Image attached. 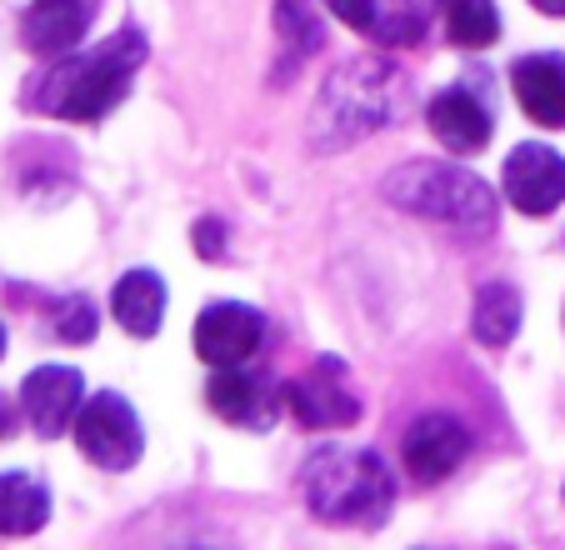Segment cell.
<instances>
[{"label": "cell", "mask_w": 565, "mask_h": 550, "mask_svg": "<svg viewBox=\"0 0 565 550\" xmlns=\"http://www.w3.org/2000/svg\"><path fill=\"white\" fill-rule=\"evenodd\" d=\"M426 126H430V136H436L446 150H456V156H470V150H480L486 140H491L495 116H491V106H486L476 91H466V85H450V91H440V96L430 101Z\"/></svg>", "instance_id": "7c38bea8"}, {"label": "cell", "mask_w": 565, "mask_h": 550, "mask_svg": "<svg viewBox=\"0 0 565 550\" xmlns=\"http://www.w3.org/2000/svg\"><path fill=\"white\" fill-rule=\"evenodd\" d=\"M406 470L420 486H436V480L456 476L460 461L470 455V431L456 415H420L406 431Z\"/></svg>", "instance_id": "8fae6325"}, {"label": "cell", "mask_w": 565, "mask_h": 550, "mask_svg": "<svg viewBox=\"0 0 565 550\" xmlns=\"http://www.w3.org/2000/svg\"><path fill=\"white\" fill-rule=\"evenodd\" d=\"M90 25V0H31L21 15V41L35 55H71Z\"/></svg>", "instance_id": "5bb4252c"}, {"label": "cell", "mask_w": 565, "mask_h": 550, "mask_svg": "<svg viewBox=\"0 0 565 550\" xmlns=\"http://www.w3.org/2000/svg\"><path fill=\"white\" fill-rule=\"evenodd\" d=\"M326 6H331V15L345 21L351 31H381V21H385L375 0H326Z\"/></svg>", "instance_id": "44dd1931"}, {"label": "cell", "mask_w": 565, "mask_h": 550, "mask_svg": "<svg viewBox=\"0 0 565 550\" xmlns=\"http://www.w3.org/2000/svg\"><path fill=\"white\" fill-rule=\"evenodd\" d=\"M0 356H6V326H0Z\"/></svg>", "instance_id": "cb8c5ba5"}, {"label": "cell", "mask_w": 565, "mask_h": 550, "mask_svg": "<svg viewBox=\"0 0 565 550\" xmlns=\"http://www.w3.org/2000/svg\"><path fill=\"white\" fill-rule=\"evenodd\" d=\"M166 300H171V290H166V281H160L156 271H126L116 281V290H110V316L120 320V330L136 340H150L160 326H166Z\"/></svg>", "instance_id": "9a60e30c"}, {"label": "cell", "mask_w": 565, "mask_h": 550, "mask_svg": "<svg viewBox=\"0 0 565 550\" xmlns=\"http://www.w3.org/2000/svg\"><path fill=\"white\" fill-rule=\"evenodd\" d=\"M51 520V490L31 470L0 476V536H35Z\"/></svg>", "instance_id": "2e32d148"}, {"label": "cell", "mask_w": 565, "mask_h": 550, "mask_svg": "<svg viewBox=\"0 0 565 550\" xmlns=\"http://www.w3.org/2000/svg\"><path fill=\"white\" fill-rule=\"evenodd\" d=\"M81 405H86V376L75 366H41V371H31L21 381V415L45 441L71 431Z\"/></svg>", "instance_id": "30bf717a"}, {"label": "cell", "mask_w": 565, "mask_h": 550, "mask_svg": "<svg viewBox=\"0 0 565 550\" xmlns=\"http://www.w3.org/2000/svg\"><path fill=\"white\" fill-rule=\"evenodd\" d=\"M276 25L296 45V55H310L320 45V21L310 15V0H276Z\"/></svg>", "instance_id": "d6986e66"}, {"label": "cell", "mask_w": 565, "mask_h": 550, "mask_svg": "<svg viewBox=\"0 0 565 550\" xmlns=\"http://www.w3.org/2000/svg\"><path fill=\"white\" fill-rule=\"evenodd\" d=\"M191 245H195V255H205V261H221L225 255V225L221 221H195Z\"/></svg>", "instance_id": "7402d4cb"}, {"label": "cell", "mask_w": 565, "mask_h": 550, "mask_svg": "<svg viewBox=\"0 0 565 550\" xmlns=\"http://www.w3.org/2000/svg\"><path fill=\"white\" fill-rule=\"evenodd\" d=\"M501 186L511 195V205L521 215H551L561 211L565 201V156L541 140H525L505 156V170H501Z\"/></svg>", "instance_id": "9c48e42d"}, {"label": "cell", "mask_w": 565, "mask_h": 550, "mask_svg": "<svg viewBox=\"0 0 565 550\" xmlns=\"http://www.w3.org/2000/svg\"><path fill=\"white\" fill-rule=\"evenodd\" d=\"M191 340H195V356H201L211 371H221V366H246L260 350V340H266V316H260L256 306H241V300H215V306H205L201 316H195Z\"/></svg>", "instance_id": "52a82bcc"}, {"label": "cell", "mask_w": 565, "mask_h": 550, "mask_svg": "<svg viewBox=\"0 0 565 550\" xmlns=\"http://www.w3.org/2000/svg\"><path fill=\"white\" fill-rule=\"evenodd\" d=\"M440 15H446V31L456 45H495L501 41V11H495V0H436Z\"/></svg>", "instance_id": "ac0fdd59"}, {"label": "cell", "mask_w": 565, "mask_h": 550, "mask_svg": "<svg viewBox=\"0 0 565 550\" xmlns=\"http://www.w3.org/2000/svg\"><path fill=\"white\" fill-rule=\"evenodd\" d=\"M525 320V300L515 286H505V281H491V286L476 290V306H470V330H476L480 346L491 350H505L515 340V330H521Z\"/></svg>", "instance_id": "e0dca14e"}, {"label": "cell", "mask_w": 565, "mask_h": 550, "mask_svg": "<svg viewBox=\"0 0 565 550\" xmlns=\"http://www.w3.org/2000/svg\"><path fill=\"white\" fill-rule=\"evenodd\" d=\"M55 336L71 340V346L90 340V336H96V306H90L86 296H81V300H65L61 316H55Z\"/></svg>", "instance_id": "ffe728a7"}, {"label": "cell", "mask_w": 565, "mask_h": 550, "mask_svg": "<svg viewBox=\"0 0 565 550\" xmlns=\"http://www.w3.org/2000/svg\"><path fill=\"white\" fill-rule=\"evenodd\" d=\"M381 191L391 205L420 215V221L450 225L460 235H491L501 221L495 191L456 160H406L381 180Z\"/></svg>", "instance_id": "3957f363"}, {"label": "cell", "mask_w": 565, "mask_h": 550, "mask_svg": "<svg viewBox=\"0 0 565 550\" xmlns=\"http://www.w3.org/2000/svg\"><path fill=\"white\" fill-rule=\"evenodd\" d=\"M286 405L306 431H341V425L361 421V395L345 385L341 360H320L300 381L286 385Z\"/></svg>", "instance_id": "ba28073f"}, {"label": "cell", "mask_w": 565, "mask_h": 550, "mask_svg": "<svg viewBox=\"0 0 565 550\" xmlns=\"http://www.w3.org/2000/svg\"><path fill=\"white\" fill-rule=\"evenodd\" d=\"M300 490H306V506L316 520H331V526H375L391 510L395 480L375 451L326 445L320 455L306 461Z\"/></svg>", "instance_id": "277c9868"}, {"label": "cell", "mask_w": 565, "mask_h": 550, "mask_svg": "<svg viewBox=\"0 0 565 550\" xmlns=\"http://www.w3.org/2000/svg\"><path fill=\"white\" fill-rule=\"evenodd\" d=\"M401 101H406V81L395 75L391 61H381V55L345 61L341 71H331L320 81L306 136L320 156H335V150L375 136L385 120H395Z\"/></svg>", "instance_id": "6da1fadb"}, {"label": "cell", "mask_w": 565, "mask_h": 550, "mask_svg": "<svg viewBox=\"0 0 565 550\" xmlns=\"http://www.w3.org/2000/svg\"><path fill=\"white\" fill-rule=\"evenodd\" d=\"M511 85H515L521 110L535 126H545V130L565 126V55H555V51L525 55V61L511 65Z\"/></svg>", "instance_id": "4fadbf2b"}, {"label": "cell", "mask_w": 565, "mask_h": 550, "mask_svg": "<svg viewBox=\"0 0 565 550\" xmlns=\"http://www.w3.org/2000/svg\"><path fill=\"white\" fill-rule=\"evenodd\" d=\"M71 435H75V445H81V455H86L90 466L110 470V476L130 470L140 461V451H146V431H140L136 405L116 391L90 395V401L81 405V415H75Z\"/></svg>", "instance_id": "5b68a950"}, {"label": "cell", "mask_w": 565, "mask_h": 550, "mask_svg": "<svg viewBox=\"0 0 565 550\" xmlns=\"http://www.w3.org/2000/svg\"><path fill=\"white\" fill-rule=\"evenodd\" d=\"M535 11H545V15H565V0H531Z\"/></svg>", "instance_id": "603a6c76"}, {"label": "cell", "mask_w": 565, "mask_h": 550, "mask_svg": "<svg viewBox=\"0 0 565 550\" xmlns=\"http://www.w3.org/2000/svg\"><path fill=\"white\" fill-rule=\"evenodd\" d=\"M205 405L225 425H241V431H270L280 421V411H290L286 391L276 381H266L260 371H246V366H221L205 385Z\"/></svg>", "instance_id": "8992f818"}, {"label": "cell", "mask_w": 565, "mask_h": 550, "mask_svg": "<svg viewBox=\"0 0 565 550\" xmlns=\"http://www.w3.org/2000/svg\"><path fill=\"white\" fill-rule=\"evenodd\" d=\"M150 45L140 31H120L110 41L90 45L86 55L61 61L35 91V106L55 120H100L126 101V91L136 85V71L146 65Z\"/></svg>", "instance_id": "7a4b0ae2"}]
</instances>
